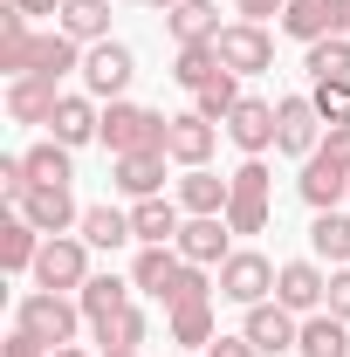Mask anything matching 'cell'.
<instances>
[{
    "label": "cell",
    "mask_w": 350,
    "mask_h": 357,
    "mask_svg": "<svg viewBox=\"0 0 350 357\" xmlns=\"http://www.w3.org/2000/svg\"><path fill=\"white\" fill-rule=\"evenodd\" d=\"M76 323H83V303H69V296H55V289L21 296V316H14V330H28L48 351H69V344H76Z\"/></svg>",
    "instance_id": "1"
},
{
    "label": "cell",
    "mask_w": 350,
    "mask_h": 357,
    "mask_svg": "<svg viewBox=\"0 0 350 357\" xmlns=\"http://www.w3.org/2000/svg\"><path fill=\"white\" fill-rule=\"evenodd\" d=\"M165 131H172V117H158V110H144V103H110V110H103V144H110V158L165 151Z\"/></svg>",
    "instance_id": "2"
},
{
    "label": "cell",
    "mask_w": 350,
    "mask_h": 357,
    "mask_svg": "<svg viewBox=\"0 0 350 357\" xmlns=\"http://www.w3.org/2000/svg\"><path fill=\"white\" fill-rule=\"evenodd\" d=\"M268 185H275V172H268L261 158H248L234 172V192H227V227L234 234H261L268 227Z\"/></svg>",
    "instance_id": "3"
},
{
    "label": "cell",
    "mask_w": 350,
    "mask_h": 357,
    "mask_svg": "<svg viewBox=\"0 0 350 357\" xmlns=\"http://www.w3.org/2000/svg\"><path fill=\"white\" fill-rule=\"evenodd\" d=\"M275 275H282V268L268 261V255L241 248V255H227V261H220V296H227V303H241V310H254V303H268Z\"/></svg>",
    "instance_id": "4"
},
{
    "label": "cell",
    "mask_w": 350,
    "mask_h": 357,
    "mask_svg": "<svg viewBox=\"0 0 350 357\" xmlns=\"http://www.w3.org/2000/svg\"><path fill=\"white\" fill-rule=\"evenodd\" d=\"M35 282L42 289H83L89 282V241H76V234H48L42 241V261H35Z\"/></svg>",
    "instance_id": "5"
},
{
    "label": "cell",
    "mask_w": 350,
    "mask_h": 357,
    "mask_svg": "<svg viewBox=\"0 0 350 357\" xmlns=\"http://www.w3.org/2000/svg\"><path fill=\"white\" fill-rule=\"evenodd\" d=\"M220 62L234 69V76H254V69H275V35H268L261 21H234V28H220L213 35Z\"/></svg>",
    "instance_id": "6"
},
{
    "label": "cell",
    "mask_w": 350,
    "mask_h": 357,
    "mask_svg": "<svg viewBox=\"0 0 350 357\" xmlns=\"http://www.w3.org/2000/svg\"><path fill=\"white\" fill-rule=\"evenodd\" d=\"M131 76H137V62H131V48H124V42H89V55H83V83H89V96L124 103Z\"/></svg>",
    "instance_id": "7"
},
{
    "label": "cell",
    "mask_w": 350,
    "mask_h": 357,
    "mask_svg": "<svg viewBox=\"0 0 350 357\" xmlns=\"http://www.w3.org/2000/svg\"><path fill=\"white\" fill-rule=\"evenodd\" d=\"M282 35H296V42L350 35V0H289L282 7Z\"/></svg>",
    "instance_id": "8"
},
{
    "label": "cell",
    "mask_w": 350,
    "mask_h": 357,
    "mask_svg": "<svg viewBox=\"0 0 350 357\" xmlns=\"http://www.w3.org/2000/svg\"><path fill=\"white\" fill-rule=\"evenodd\" d=\"M323 117H316V103L309 96H282L275 103V151H289V158H309L316 144H323Z\"/></svg>",
    "instance_id": "9"
},
{
    "label": "cell",
    "mask_w": 350,
    "mask_h": 357,
    "mask_svg": "<svg viewBox=\"0 0 350 357\" xmlns=\"http://www.w3.org/2000/svg\"><path fill=\"white\" fill-rule=\"evenodd\" d=\"M275 303L296 310V316H316L323 303H330V275H323L316 261H289L282 275H275Z\"/></svg>",
    "instance_id": "10"
},
{
    "label": "cell",
    "mask_w": 350,
    "mask_h": 357,
    "mask_svg": "<svg viewBox=\"0 0 350 357\" xmlns=\"http://www.w3.org/2000/svg\"><path fill=\"white\" fill-rule=\"evenodd\" d=\"M248 344L261 357H282V351H296V337H303V323H296V310H282V303H254L248 310V330H241Z\"/></svg>",
    "instance_id": "11"
},
{
    "label": "cell",
    "mask_w": 350,
    "mask_h": 357,
    "mask_svg": "<svg viewBox=\"0 0 350 357\" xmlns=\"http://www.w3.org/2000/svg\"><path fill=\"white\" fill-rule=\"evenodd\" d=\"M227 234H234V227H227V213H192V220L178 227L172 248H178L192 268H213V261H227Z\"/></svg>",
    "instance_id": "12"
},
{
    "label": "cell",
    "mask_w": 350,
    "mask_h": 357,
    "mask_svg": "<svg viewBox=\"0 0 350 357\" xmlns=\"http://www.w3.org/2000/svg\"><path fill=\"white\" fill-rule=\"evenodd\" d=\"M14 213H28L42 234H69V227H83V206L69 199V185H28V199H21Z\"/></svg>",
    "instance_id": "13"
},
{
    "label": "cell",
    "mask_w": 350,
    "mask_h": 357,
    "mask_svg": "<svg viewBox=\"0 0 350 357\" xmlns=\"http://www.w3.org/2000/svg\"><path fill=\"white\" fill-rule=\"evenodd\" d=\"M303 199L316 206V213H337V199H350V172L337 165V158H323V151H309L303 158Z\"/></svg>",
    "instance_id": "14"
},
{
    "label": "cell",
    "mask_w": 350,
    "mask_h": 357,
    "mask_svg": "<svg viewBox=\"0 0 350 357\" xmlns=\"http://www.w3.org/2000/svg\"><path fill=\"white\" fill-rule=\"evenodd\" d=\"M227 137H234L248 158H261L268 144H275V103H261V96H241V103H234V117H227Z\"/></svg>",
    "instance_id": "15"
},
{
    "label": "cell",
    "mask_w": 350,
    "mask_h": 357,
    "mask_svg": "<svg viewBox=\"0 0 350 357\" xmlns=\"http://www.w3.org/2000/svg\"><path fill=\"white\" fill-rule=\"evenodd\" d=\"M42 227L28 220V213H7V220H0V268H7V275H28V268L42 261Z\"/></svg>",
    "instance_id": "16"
},
{
    "label": "cell",
    "mask_w": 350,
    "mask_h": 357,
    "mask_svg": "<svg viewBox=\"0 0 350 357\" xmlns=\"http://www.w3.org/2000/svg\"><path fill=\"white\" fill-rule=\"evenodd\" d=\"M55 103H62L55 76H14V83H7V110H14V124H48Z\"/></svg>",
    "instance_id": "17"
},
{
    "label": "cell",
    "mask_w": 350,
    "mask_h": 357,
    "mask_svg": "<svg viewBox=\"0 0 350 357\" xmlns=\"http://www.w3.org/2000/svg\"><path fill=\"white\" fill-rule=\"evenodd\" d=\"M165 158L185 165V172H192V165H206V158H213V124H206L199 110L172 117V131H165Z\"/></svg>",
    "instance_id": "18"
},
{
    "label": "cell",
    "mask_w": 350,
    "mask_h": 357,
    "mask_svg": "<svg viewBox=\"0 0 350 357\" xmlns=\"http://www.w3.org/2000/svg\"><path fill=\"white\" fill-rule=\"evenodd\" d=\"M131 289H137V282H117V275H89L83 289H76V303H83L89 330H103L110 316H124V310H131Z\"/></svg>",
    "instance_id": "19"
},
{
    "label": "cell",
    "mask_w": 350,
    "mask_h": 357,
    "mask_svg": "<svg viewBox=\"0 0 350 357\" xmlns=\"http://www.w3.org/2000/svg\"><path fill=\"white\" fill-rule=\"evenodd\" d=\"M178 227H185V220H178L172 199H131V234L144 241V248H172Z\"/></svg>",
    "instance_id": "20"
},
{
    "label": "cell",
    "mask_w": 350,
    "mask_h": 357,
    "mask_svg": "<svg viewBox=\"0 0 350 357\" xmlns=\"http://www.w3.org/2000/svg\"><path fill=\"white\" fill-rule=\"evenodd\" d=\"M165 28H172L178 48L213 42V35H220V7H213V0H178V7H165Z\"/></svg>",
    "instance_id": "21"
},
{
    "label": "cell",
    "mask_w": 350,
    "mask_h": 357,
    "mask_svg": "<svg viewBox=\"0 0 350 357\" xmlns=\"http://www.w3.org/2000/svg\"><path fill=\"white\" fill-rule=\"evenodd\" d=\"M48 131L76 151V144H89V137H103V117H96V103H89V96H62V103H55V117H48Z\"/></svg>",
    "instance_id": "22"
},
{
    "label": "cell",
    "mask_w": 350,
    "mask_h": 357,
    "mask_svg": "<svg viewBox=\"0 0 350 357\" xmlns=\"http://www.w3.org/2000/svg\"><path fill=\"white\" fill-rule=\"evenodd\" d=\"M227 192H234V178L206 172V165H192V172L178 178V206L185 213H227Z\"/></svg>",
    "instance_id": "23"
},
{
    "label": "cell",
    "mask_w": 350,
    "mask_h": 357,
    "mask_svg": "<svg viewBox=\"0 0 350 357\" xmlns=\"http://www.w3.org/2000/svg\"><path fill=\"white\" fill-rule=\"evenodd\" d=\"M158 185H165V151H131V158H117V192L158 199Z\"/></svg>",
    "instance_id": "24"
},
{
    "label": "cell",
    "mask_w": 350,
    "mask_h": 357,
    "mask_svg": "<svg viewBox=\"0 0 350 357\" xmlns=\"http://www.w3.org/2000/svg\"><path fill=\"white\" fill-rule=\"evenodd\" d=\"M296 351L303 357H350V323H337L330 310H316L303 323V337H296Z\"/></svg>",
    "instance_id": "25"
},
{
    "label": "cell",
    "mask_w": 350,
    "mask_h": 357,
    "mask_svg": "<svg viewBox=\"0 0 350 357\" xmlns=\"http://www.w3.org/2000/svg\"><path fill=\"white\" fill-rule=\"evenodd\" d=\"M220 76H227V62H220V48H213V42H192V48H178V62H172V83H185L192 96H199V89H206V83H220Z\"/></svg>",
    "instance_id": "26"
},
{
    "label": "cell",
    "mask_w": 350,
    "mask_h": 357,
    "mask_svg": "<svg viewBox=\"0 0 350 357\" xmlns=\"http://www.w3.org/2000/svg\"><path fill=\"white\" fill-rule=\"evenodd\" d=\"M178 268H185V255H178V248H144V255H137V268H131V282L144 289V296H165V289L178 282Z\"/></svg>",
    "instance_id": "27"
},
{
    "label": "cell",
    "mask_w": 350,
    "mask_h": 357,
    "mask_svg": "<svg viewBox=\"0 0 350 357\" xmlns=\"http://www.w3.org/2000/svg\"><path fill=\"white\" fill-rule=\"evenodd\" d=\"M62 35H76V42H110V0H62Z\"/></svg>",
    "instance_id": "28"
},
{
    "label": "cell",
    "mask_w": 350,
    "mask_h": 357,
    "mask_svg": "<svg viewBox=\"0 0 350 357\" xmlns=\"http://www.w3.org/2000/svg\"><path fill=\"white\" fill-rule=\"evenodd\" d=\"M21 158H28V178H35V185H69V178H76L69 144H62V137H42V144H35V151H21Z\"/></svg>",
    "instance_id": "29"
},
{
    "label": "cell",
    "mask_w": 350,
    "mask_h": 357,
    "mask_svg": "<svg viewBox=\"0 0 350 357\" xmlns=\"http://www.w3.org/2000/svg\"><path fill=\"white\" fill-rule=\"evenodd\" d=\"M316 83H350V35H323L309 42V62H303Z\"/></svg>",
    "instance_id": "30"
},
{
    "label": "cell",
    "mask_w": 350,
    "mask_h": 357,
    "mask_svg": "<svg viewBox=\"0 0 350 357\" xmlns=\"http://www.w3.org/2000/svg\"><path fill=\"white\" fill-rule=\"evenodd\" d=\"M83 241L89 248H124V241H137L131 213H117V206H83Z\"/></svg>",
    "instance_id": "31"
},
{
    "label": "cell",
    "mask_w": 350,
    "mask_h": 357,
    "mask_svg": "<svg viewBox=\"0 0 350 357\" xmlns=\"http://www.w3.org/2000/svg\"><path fill=\"white\" fill-rule=\"evenodd\" d=\"M76 35H62V28H55V35H42V42H35V76H55V83H62V76H69V69H83V62H76Z\"/></svg>",
    "instance_id": "32"
},
{
    "label": "cell",
    "mask_w": 350,
    "mask_h": 357,
    "mask_svg": "<svg viewBox=\"0 0 350 357\" xmlns=\"http://www.w3.org/2000/svg\"><path fill=\"white\" fill-rule=\"evenodd\" d=\"M309 248H316L323 261H350V213H316Z\"/></svg>",
    "instance_id": "33"
},
{
    "label": "cell",
    "mask_w": 350,
    "mask_h": 357,
    "mask_svg": "<svg viewBox=\"0 0 350 357\" xmlns=\"http://www.w3.org/2000/svg\"><path fill=\"white\" fill-rule=\"evenodd\" d=\"M172 344H213V296L172 310Z\"/></svg>",
    "instance_id": "34"
},
{
    "label": "cell",
    "mask_w": 350,
    "mask_h": 357,
    "mask_svg": "<svg viewBox=\"0 0 350 357\" xmlns=\"http://www.w3.org/2000/svg\"><path fill=\"white\" fill-rule=\"evenodd\" d=\"M234 103H241V83H234V69H227L220 83H206V89H199V103H192V110H199L206 124H220V117H234Z\"/></svg>",
    "instance_id": "35"
},
{
    "label": "cell",
    "mask_w": 350,
    "mask_h": 357,
    "mask_svg": "<svg viewBox=\"0 0 350 357\" xmlns=\"http://www.w3.org/2000/svg\"><path fill=\"white\" fill-rule=\"evenodd\" d=\"M96 344H103V351H137V344H144V316H137V310L110 316V323L96 330Z\"/></svg>",
    "instance_id": "36"
},
{
    "label": "cell",
    "mask_w": 350,
    "mask_h": 357,
    "mask_svg": "<svg viewBox=\"0 0 350 357\" xmlns=\"http://www.w3.org/2000/svg\"><path fill=\"white\" fill-rule=\"evenodd\" d=\"M309 103H316L323 124H350V83H316V89H309Z\"/></svg>",
    "instance_id": "37"
},
{
    "label": "cell",
    "mask_w": 350,
    "mask_h": 357,
    "mask_svg": "<svg viewBox=\"0 0 350 357\" xmlns=\"http://www.w3.org/2000/svg\"><path fill=\"white\" fill-rule=\"evenodd\" d=\"M206 296H213V289H206V275L185 261V268H178V282L165 289V296H158V303H165V310H185V303H206Z\"/></svg>",
    "instance_id": "38"
},
{
    "label": "cell",
    "mask_w": 350,
    "mask_h": 357,
    "mask_svg": "<svg viewBox=\"0 0 350 357\" xmlns=\"http://www.w3.org/2000/svg\"><path fill=\"white\" fill-rule=\"evenodd\" d=\"M0 185H7V199L21 206V199H28V185H35V178H28V158H0Z\"/></svg>",
    "instance_id": "39"
},
{
    "label": "cell",
    "mask_w": 350,
    "mask_h": 357,
    "mask_svg": "<svg viewBox=\"0 0 350 357\" xmlns=\"http://www.w3.org/2000/svg\"><path fill=\"white\" fill-rule=\"evenodd\" d=\"M323 310L337 316V323H350V268H337V275H330V303H323Z\"/></svg>",
    "instance_id": "40"
},
{
    "label": "cell",
    "mask_w": 350,
    "mask_h": 357,
    "mask_svg": "<svg viewBox=\"0 0 350 357\" xmlns=\"http://www.w3.org/2000/svg\"><path fill=\"white\" fill-rule=\"evenodd\" d=\"M316 151H323V158H337V165L350 172V124H330V137H323Z\"/></svg>",
    "instance_id": "41"
},
{
    "label": "cell",
    "mask_w": 350,
    "mask_h": 357,
    "mask_svg": "<svg viewBox=\"0 0 350 357\" xmlns=\"http://www.w3.org/2000/svg\"><path fill=\"white\" fill-rule=\"evenodd\" d=\"M0 357H55V351H48V344H35L28 330H14V337L0 344Z\"/></svg>",
    "instance_id": "42"
},
{
    "label": "cell",
    "mask_w": 350,
    "mask_h": 357,
    "mask_svg": "<svg viewBox=\"0 0 350 357\" xmlns=\"http://www.w3.org/2000/svg\"><path fill=\"white\" fill-rule=\"evenodd\" d=\"M206 357H261V351H254L248 337H213V344H206Z\"/></svg>",
    "instance_id": "43"
},
{
    "label": "cell",
    "mask_w": 350,
    "mask_h": 357,
    "mask_svg": "<svg viewBox=\"0 0 350 357\" xmlns=\"http://www.w3.org/2000/svg\"><path fill=\"white\" fill-rule=\"evenodd\" d=\"M234 7H241V21H268V14L282 21V7H289V0H234Z\"/></svg>",
    "instance_id": "44"
},
{
    "label": "cell",
    "mask_w": 350,
    "mask_h": 357,
    "mask_svg": "<svg viewBox=\"0 0 350 357\" xmlns=\"http://www.w3.org/2000/svg\"><path fill=\"white\" fill-rule=\"evenodd\" d=\"M21 14H62V0H14Z\"/></svg>",
    "instance_id": "45"
},
{
    "label": "cell",
    "mask_w": 350,
    "mask_h": 357,
    "mask_svg": "<svg viewBox=\"0 0 350 357\" xmlns=\"http://www.w3.org/2000/svg\"><path fill=\"white\" fill-rule=\"evenodd\" d=\"M55 357H83V351H76V344H69V351H55Z\"/></svg>",
    "instance_id": "46"
},
{
    "label": "cell",
    "mask_w": 350,
    "mask_h": 357,
    "mask_svg": "<svg viewBox=\"0 0 350 357\" xmlns=\"http://www.w3.org/2000/svg\"><path fill=\"white\" fill-rule=\"evenodd\" d=\"M103 357H137V351H103Z\"/></svg>",
    "instance_id": "47"
}]
</instances>
